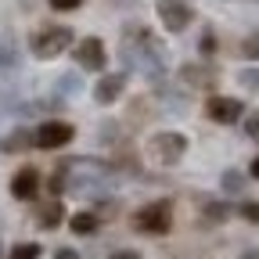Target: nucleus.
Returning a JSON list of instances; mask_svg holds the SVG:
<instances>
[{
	"label": "nucleus",
	"mask_w": 259,
	"mask_h": 259,
	"mask_svg": "<svg viewBox=\"0 0 259 259\" xmlns=\"http://www.w3.org/2000/svg\"><path fill=\"white\" fill-rule=\"evenodd\" d=\"M245 137H252V141H259V115H252V119L245 122Z\"/></svg>",
	"instance_id": "obj_25"
},
{
	"label": "nucleus",
	"mask_w": 259,
	"mask_h": 259,
	"mask_svg": "<svg viewBox=\"0 0 259 259\" xmlns=\"http://www.w3.org/2000/svg\"><path fill=\"white\" fill-rule=\"evenodd\" d=\"M134 227L144 234H166L173 227V205L169 202H148L134 212Z\"/></svg>",
	"instance_id": "obj_4"
},
{
	"label": "nucleus",
	"mask_w": 259,
	"mask_h": 259,
	"mask_svg": "<svg viewBox=\"0 0 259 259\" xmlns=\"http://www.w3.org/2000/svg\"><path fill=\"white\" fill-rule=\"evenodd\" d=\"M220 184H223V191H241V184H245V180H241L238 173H223V180H220Z\"/></svg>",
	"instance_id": "obj_20"
},
{
	"label": "nucleus",
	"mask_w": 259,
	"mask_h": 259,
	"mask_svg": "<svg viewBox=\"0 0 259 259\" xmlns=\"http://www.w3.org/2000/svg\"><path fill=\"white\" fill-rule=\"evenodd\" d=\"M8 259H40V245H32V241H25V245L11 248V255H8Z\"/></svg>",
	"instance_id": "obj_18"
},
{
	"label": "nucleus",
	"mask_w": 259,
	"mask_h": 259,
	"mask_svg": "<svg viewBox=\"0 0 259 259\" xmlns=\"http://www.w3.org/2000/svg\"><path fill=\"white\" fill-rule=\"evenodd\" d=\"M47 4H51L54 11H76V8L83 4V0H47Z\"/></svg>",
	"instance_id": "obj_21"
},
{
	"label": "nucleus",
	"mask_w": 259,
	"mask_h": 259,
	"mask_svg": "<svg viewBox=\"0 0 259 259\" xmlns=\"http://www.w3.org/2000/svg\"><path fill=\"white\" fill-rule=\"evenodd\" d=\"M32 54L36 58H58L61 51L72 47V29L69 25H44L40 32H32Z\"/></svg>",
	"instance_id": "obj_3"
},
{
	"label": "nucleus",
	"mask_w": 259,
	"mask_h": 259,
	"mask_svg": "<svg viewBox=\"0 0 259 259\" xmlns=\"http://www.w3.org/2000/svg\"><path fill=\"white\" fill-rule=\"evenodd\" d=\"M8 69H15V54L0 44V72H8Z\"/></svg>",
	"instance_id": "obj_22"
},
{
	"label": "nucleus",
	"mask_w": 259,
	"mask_h": 259,
	"mask_svg": "<svg viewBox=\"0 0 259 259\" xmlns=\"http://www.w3.org/2000/svg\"><path fill=\"white\" fill-rule=\"evenodd\" d=\"M72 54H76V61H79V69H87V72H97V69H105V44L97 40V36H87V40H79Z\"/></svg>",
	"instance_id": "obj_7"
},
{
	"label": "nucleus",
	"mask_w": 259,
	"mask_h": 259,
	"mask_svg": "<svg viewBox=\"0 0 259 259\" xmlns=\"http://www.w3.org/2000/svg\"><path fill=\"white\" fill-rule=\"evenodd\" d=\"M122 90H126V76H122V72H108L105 79H97L94 97H97V105H112Z\"/></svg>",
	"instance_id": "obj_11"
},
{
	"label": "nucleus",
	"mask_w": 259,
	"mask_h": 259,
	"mask_svg": "<svg viewBox=\"0 0 259 259\" xmlns=\"http://www.w3.org/2000/svg\"><path fill=\"white\" fill-rule=\"evenodd\" d=\"M155 15H158V22L166 25L169 32H184V29L191 25V18H194L191 4H184V0H158V4H155Z\"/></svg>",
	"instance_id": "obj_5"
},
{
	"label": "nucleus",
	"mask_w": 259,
	"mask_h": 259,
	"mask_svg": "<svg viewBox=\"0 0 259 259\" xmlns=\"http://www.w3.org/2000/svg\"><path fill=\"white\" fill-rule=\"evenodd\" d=\"M11 194H15V198H22V202H32V198L40 194V173H36V169L15 173V177H11Z\"/></svg>",
	"instance_id": "obj_10"
},
{
	"label": "nucleus",
	"mask_w": 259,
	"mask_h": 259,
	"mask_svg": "<svg viewBox=\"0 0 259 259\" xmlns=\"http://www.w3.org/2000/svg\"><path fill=\"white\" fill-rule=\"evenodd\" d=\"M241 54L245 58H259V32H252V36L241 44Z\"/></svg>",
	"instance_id": "obj_19"
},
{
	"label": "nucleus",
	"mask_w": 259,
	"mask_h": 259,
	"mask_svg": "<svg viewBox=\"0 0 259 259\" xmlns=\"http://www.w3.org/2000/svg\"><path fill=\"white\" fill-rule=\"evenodd\" d=\"M54 259H79V255H76L72 248H58V255H54Z\"/></svg>",
	"instance_id": "obj_27"
},
{
	"label": "nucleus",
	"mask_w": 259,
	"mask_h": 259,
	"mask_svg": "<svg viewBox=\"0 0 259 259\" xmlns=\"http://www.w3.org/2000/svg\"><path fill=\"white\" fill-rule=\"evenodd\" d=\"M238 83H241L245 90L259 94V69H241V72H238Z\"/></svg>",
	"instance_id": "obj_17"
},
{
	"label": "nucleus",
	"mask_w": 259,
	"mask_h": 259,
	"mask_svg": "<svg viewBox=\"0 0 259 259\" xmlns=\"http://www.w3.org/2000/svg\"><path fill=\"white\" fill-rule=\"evenodd\" d=\"M58 90H61L65 97H72V94H79V90H83V79H79L76 72H69V76H58Z\"/></svg>",
	"instance_id": "obj_16"
},
{
	"label": "nucleus",
	"mask_w": 259,
	"mask_h": 259,
	"mask_svg": "<svg viewBox=\"0 0 259 259\" xmlns=\"http://www.w3.org/2000/svg\"><path fill=\"white\" fill-rule=\"evenodd\" d=\"M241 216L252 220V223H259V202H245V205H241Z\"/></svg>",
	"instance_id": "obj_24"
},
{
	"label": "nucleus",
	"mask_w": 259,
	"mask_h": 259,
	"mask_svg": "<svg viewBox=\"0 0 259 259\" xmlns=\"http://www.w3.org/2000/svg\"><path fill=\"white\" fill-rule=\"evenodd\" d=\"M205 108H209V119L223 122V126H231V122L241 119V101H238V97H212Z\"/></svg>",
	"instance_id": "obj_9"
},
{
	"label": "nucleus",
	"mask_w": 259,
	"mask_h": 259,
	"mask_svg": "<svg viewBox=\"0 0 259 259\" xmlns=\"http://www.w3.org/2000/svg\"><path fill=\"white\" fill-rule=\"evenodd\" d=\"M69 227H72L76 234H94V231H97V216H94V212H76V216L69 220Z\"/></svg>",
	"instance_id": "obj_14"
},
{
	"label": "nucleus",
	"mask_w": 259,
	"mask_h": 259,
	"mask_svg": "<svg viewBox=\"0 0 259 259\" xmlns=\"http://www.w3.org/2000/svg\"><path fill=\"white\" fill-rule=\"evenodd\" d=\"M202 216H205L209 223H223L227 216H231V205H227V202H205V205H202Z\"/></svg>",
	"instance_id": "obj_15"
},
{
	"label": "nucleus",
	"mask_w": 259,
	"mask_h": 259,
	"mask_svg": "<svg viewBox=\"0 0 259 259\" xmlns=\"http://www.w3.org/2000/svg\"><path fill=\"white\" fill-rule=\"evenodd\" d=\"M241 259H259V248H248V252H241Z\"/></svg>",
	"instance_id": "obj_29"
},
{
	"label": "nucleus",
	"mask_w": 259,
	"mask_h": 259,
	"mask_svg": "<svg viewBox=\"0 0 259 259\" xmlns=\"http://www.w3.org/2000/svg\"><path fill=\"white\" fill-rule=\"evenodd\" d=\"M29 148H40V144H36V134H32V130H25V126L11 130V134L0 141V151H8V155H15V151H29Z\"/></svg>",
	"instance_id": "obj_12"
},
{
	"label": "nucleus",
	"mask_w": 259,
	"mask_h": 259,
	"mask_svg": "<svg viewBox=\"0 0 259 259\" xmlns=\"http://www.w3.org/2000/svg\"><path fill=\"white\" fill-rule=\"evenodd\" d=\"M122 61L130 69L144 72L151 83L166 79V47L148 29H126L122 32Z\"/></svg>",
	"instance_id": "obj_1"
},
{
	"label": "nucleus",
	"mask_w": 259,
	"mask_h": 259,
	"mask_svg": "<svg viewBox=\"0 0 259 259\" xmlns=\"http://www.w3.org/2000/svg\"><path fill=\"white\" fill-rule=\"evenodd\" d=\"M252 177H259V158H255V162H252Z\"/></svg>",
	"instance_id": "obj_30"
},
{
	"label": "nucleus",
	"mask_w": 259,
	"mask_h": 259,
	"mask_svg": "<svg viewBox=\"0 0 259 259\" xmlns=\"http://www.w3.org/2000/svg\"><path fill=\"white\" fill-rule=\"evenodd\" d=\"M212 47H216V40H212V32H205V36H202V54L209 58V54H212Z\"/></svg>",
	"instance_id": "obj_26"
},
{
	"label": "nucleus",
	"mask_w": 259,
	"mask_h": 259,
	"mask_svg": "<svg viewBox=\"0 0 259 259\" xmlns=\"http://www.w3.org/2000/svg\"><path fill=\"white\" fill-rule=\"evenodd\" d=\"M108 259H137V252H126V248H122V252H112Z\"/></svg>",
	"instance_id": "obj_28"
},
{
	"label": "nucleus",
	"mask_w": 259,
	"mask_h": 259,
	"mask_svg": "<svg viewBox=\"0 0 259 259\" xmlns=\"http://www.w3.org/2000/svg\"><path fill=\"white\" fill-rule=\"evenodd\" d=\"M76 137V130L69 126V122H44L40 130H36V144L40 148H65V144H69Z\"/></svg>",
	"instance_id": "obj_8"
},
{
	"label": "nucleus",
	"mask_w": 259,
	"mask_h": 259,
	"mask_svg": "<svg viewBox=\"0 0 259 259\" xmlns=\"http://www.w3.org/2000/svg\"><path fill=\"white\" fill-rule=\"evenodd\" d=\"M115 134H119V122H105V126H101V141H108V144H115V141H119Z\"/></svg>",
	"instance_id": "obj_23"
},
{
	"label": "nucleus",
	"mask_w": 259,
	"mask_h": 259,
	"mask_svg": "<svg viewBox=\"0 0 259 259\" xmlns=\"http://www.w3.org/2000/svg\"><path fill=\"white\" fill-rule=\"evenodd\" d=\"M187 151V137L177 134V130H162V134L148 137V158L155 166H177Z\"/></svg>",
	"instance_id": "obj_2"
},
{
	"label": "nucleus",
	"mask_w": 259,
	"mask_h": 259,
	"mask_svg": "<svg viewBox=\"0 0 259 259\" xmlns=\"http://www.w3.org/2000/svg\"><path fill=\"white\" fill-rule=\"evenodd\" d=\"M216 79H220V72H216L212 61H187V65H180V83L191 87V90H209Z\"/></svg>",
	"instance_id": "obj_6"
},
{
	"label": "nucleus",
	"mask_w": 259,
	"mask_h": 259,
	"mask_svg": "<svg viewBox=\"0 0 259 259\" xmlns=\"http://www.w3.org/2000/svg\"><path fill=\"white\" fill-rule=\"evenodd\" d=\"M61 220H65V209H61V202H58V198H51L47 205H40V209H36V227H44V231H54Z\"/></svg>",
	"instance_id": "obj_13"
}]
</instances>
